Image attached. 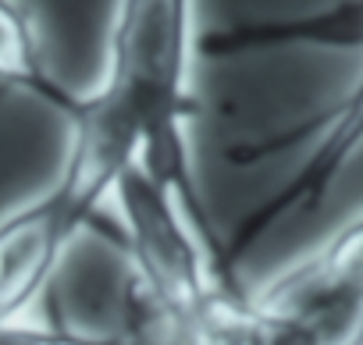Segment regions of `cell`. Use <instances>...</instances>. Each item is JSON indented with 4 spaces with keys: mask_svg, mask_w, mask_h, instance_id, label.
Wrapping results in <instances>:
<instances>
[{
    "mask_svg": "<svg viewBox=\"0 0 363 345\" xmlns=\"http://www.w3.org/2000/svg\"><path fill=\"white\" fill-rule=\"evenodd\" d=\"M200 50L193 0H118L104 82L89 93L143 142L150 179L189 193L186 121Z\"/></svg>",
    "mask_w": 363,
    "mask_h": 345,
    "instance_id": "6da1fadb",
    "label": "cell"
},
{
    "mask_svg": "<svg viewBox=\"0 0 363 345\" xmlns=\"http://www.w3.org/2000/svg\"><path fill=\"white\" fill-rule=\"evenodd\" d=\"M250 345H363V214L242 299Z\"/></svg>",
    "mask_w": 363,
    "mask_h": 345,
    "instance_id": "7a4b0ae2",
    "label": "cell"
},
{
    "mask_svg": "<svg viewBox=\"0 0 363 345\" xmlns=\"http://www.w3.org/2000/svg\"><path fill=\"white\" fill-rule=\"evenodd\" d=\"M68 242L50 200L0 225V331L36 317Z\"/></svg>",
    "mask_w": 363,
    "mask_h": 345,
    "instance_id": "3957f363",
    "label": "cell"
},
{
    "mask_svg": "<svg viewBox=\"0 0 363 345\" xmlns=\"http://www.w3.org/2000/svg\"><path fill=\"white\" fill-rule=\"evenodd\" d=\"M0 89L33 93V96L54 103L57 111H68V103L75 96V93H65L50 79L33 15L18 0H0Z\"/></svg>",
    "mask_w": 363,
    "mask_h": 345,
    "instance_id": "277c9868",
    "label": "cell"
}]
</instances>
